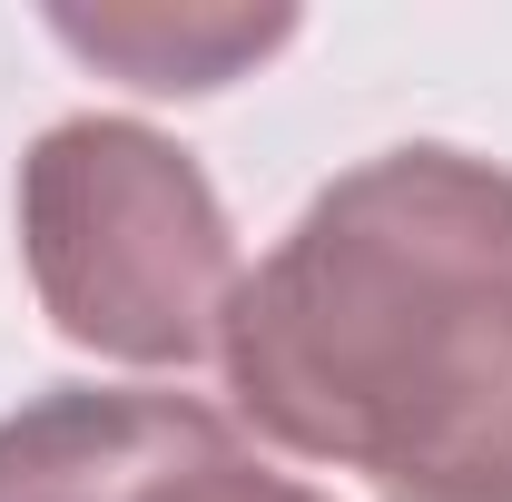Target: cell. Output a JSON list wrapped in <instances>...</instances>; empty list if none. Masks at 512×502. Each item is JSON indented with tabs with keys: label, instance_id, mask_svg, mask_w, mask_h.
I'll return each instance as SVG.
<instances>
[{
	"label": "cell",
	"instance_id": "3957f363",
	"mask_svg": "<svg viewBox=\"0 0 512 502\" xmlns=\"http://www.w3.org/2000/svg\"><path fill=\"white\" fill-rule=\"evenodd\" d=\"M0 502H325L256 463L227 414L138 384H50L0 414Z\"/></svg>",
	"mask_w": 512,
	"mask_h": 502
},
{
	"label": "cell",
	"instance_id": "277c9868",
	"mask_svg": "<svg viewBox=\"0 0 512 502\" xmlns=\"http://www.w3.org/2000/svg\"><path fill=\"white\" fill-rule=\"evenodd\" d=\"M79 60L119 69L128 89H158V99H197V89H227L237 69H256L266 50L296 40V10H50Z\"/></svg>",
	"mask_w": 512,
	"mask_h": 502
},
{
	"label": "cell",
	"instance_id": "6da1fadb",
	"mask_svg": "<svg viewBox=\"0 0 512 502\" xmlns=\"http://www.w3.org/2000/svg\"><path fill=\"white\" fill-rule=\"evenodd\" d=\"M227 394L384 502H512V168L414 138L306 197L237 276Z\"/></svg>",
	"mask_w": 512,
	"mask_h": 502
},
{
	"label": "cell",
	"instance_id": "7a4b0ae2",
	"mask_svg": "<svg viewBox=\"0 0 512 502\" xmlns=\"http://www.w3.org/2000/svg\"><path fill=\"white\" fill-rule=\"evenodd\" d=\"M20 266L69 345L109 365H197L237 306V227L148 119H60L20 158Z\"/></svg>",
	"mask_w": 512,
	"mask_h": 502
}]
</instances>
